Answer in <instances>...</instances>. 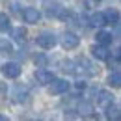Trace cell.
<instances>
[{"mask_svg":"<svg viewBox=\"0 0 121 121\" xmlns=\"http://www.w3.org/2000/svg\"><path fill=\"white\" fill-rule=\"evenodd\" d=\"M104 19H106V24L117 26V22H119V13H117L116 9H108V11L104 13Z\"/></svg>","mask_w":121,"mask_h":121,"instance_id":"obj_11","label":"cell"},{"mask_svg":"<svg viewBox=\"0 0 121 121\" xmlns=\"http://www.w3.org/2000/svg\"><path fill=\"white\" fill-rule=\"evenodd\" d=\"M78 43H80V37H78L76 34H71V32H65L63 37H61V47H63L65 50H73V48H76Z\"/></svg>","mask_w":121,"mask_h":121,"instance_id":"obj_1","label":"cell"},{"mask_svg":"<svg viewBox=\"0 0 121 121\" xmlns=\"http://www.w3.org/2000/svg\"><path fill=\"white\" fill-rule=\"evenodd\" d=\"M45 9H47V13L50 17H60L61 15V11H63V8H61V4L60 2H54V0H45Z\"/></svg>","mask_w":121,"mask_h":121,"instance_id":"obj_4","label":"cell"},{"mask_svg":"<svg viewBox=\"0 0 121 121\" xmlns=\"http://www.w3.org/2000/svg\"><path fill=\"white\" fill-rule=\"evenodd\" d=\"M78 112H80V116H91V112H93V104L91 103H80L78 106Z\"/></svg>","mask_w":121,"mask_h":121,"instance_id":"obj_16","label":"cell"},{"mask_svg":"<svg viewBox=\"0 0 121 121\" xmlns=\"http://www.w3.org/2000/svg\"><path fill=\"white\" fill-rule=\"evenodd\" d=\"M2 73L6 78H17V76L21 75V65L15 63V61H11V63H6L4 67H2Z\"/></svg>","mask_w":121,"mask_h":121,"instance_id":"obj_3","label":"cell"},{"mask_svg":"<svg viewBox=\"0 0 121 121\" xmlns=\"http://www.w3.org/2000/svg\"><path fill=\"white\" fill-rule=\"evenodd\" d=\"M112 39H114V37H112L110 32H104V30L97 32V43H99V45H110Z\"/></svg>","mask_w":121,"mask_h":121,"instance_id":"obj_10","label":"cell"},{"mask_svg":"<svg viewBox=\"0 0 121 121\" xmlns=\"http://www.w3.org/2000/svg\"><path fill=\"white\" fill-rule=\"evenodd\" d=\"M97 103H99L101 106L110 104V103H112V93H110V91H106V90L97 91Z\"/></svg>","mask_w":121,"mask_h":121,"instance_id":"obj_9","label":"cell"},{"mask_svg":"<svg viewBox=\"0 0 121 121\" xmlns=\"http://www.w3.org/2000/svg\"><path fill=\"white\" fill-rule=\"evenodd\" d=\"M117 116H119V106L114 103L106 104V117L108 119H117Z\"/></svg>","mask_w":121,"mask_h":121,"instance_id":"obj_12","label":"cell"},{"mask_svg":"<svg viewBox=\"0 0 121 121\" xmlns=\"http://www.w3.org/2000/svg\"><path fill=\"white\" fill-rule=\"evenodd\" d=\"M69 90V82L67 80H61V78H52V82H50V93H54V95H58V93H63V91Z\"/></svg>","mask_w":121,"mask_h":121,"instance_id":"obj_5","label":"cell"},{"mask_svg":"<svg viewBox=\"0 0 121 121\" xmlns=\"http://www.w3.org/2000/svg\"><path fill=\"white\" fill-rule=\"evenodd\" d=\"M26 90H21V88H17L15 90V99L19 101V103H22V101H26Z\"/></svg>","mask_w":121,"mask_h":121,"instance_id":"obj_19","label":"cell"},{"mask_svg":"<svg viewBox=\"0 0 121 121\" xmlns=\"http://www.w3.org/2000/svg\"><path fill=\"white\" fill-rule=\"evenodd\" d=\"M108 84H110L112 88H119V86H121V75H119V71H114L112 75L108 76Z\"/></svg>","mask_w":121,"mask_h":121,"instance_id":"obj_14","label":"cell"},{"mask_svg":"<svg viewBox=\"0 0 121 121\" xmlns=\"http://www.w3.org/2000/svg\"><path fill=\"white\" fill-rule=\"evenodd\" d=\"M8 119V117H6V116H2V114H0V121H6Z\"/></svg>","mask_w":121,"mask_h":121,"instance_id":"obj_20","label":"cell"},{"mask_svg":"<svg viewBox=\"0 0 121 121\" xmlns=\"http://www.w3.org/2000/svg\"><path fill=\"white\" fill-rule=\"evenodd\" d=\"M9 19H8V15L6 13H0V32H8L9 30Z\"/></svg>","mask_w":121,"mask_h":121,"instance_id":"obj_17","label":"cell"},{"mask_svg":"<svg viewBox=\"0 0 121 121\" xmlns=\"http://www.w3.org/2000/svg\"><path fill=\"white\" fill-rule=\"evenodd\" d=\"M91 52H93V56H95L97 60H108V56H110L106 45H95L91 48Z\"/></svg>","mask_w":121,"mask_h":121,"instance_id":"obj_8","label":"cell"},{"mask_svg":"<svg viewBox=\"0 0 121 121\" xmlns=\"http://www.w3.org/2000/svg\"><path fill=\"white\" fill-rule=\"evenodd\" d=\"M52 78H54V73H50V71H47V69H37L35 71V80L39 82V84H50L52 82Z\"/></svg>","mask_w":121,"mask_h":121,"instance_id":"obj_7","label":"cell"},{"mask_svg":"<svg viewBox=\"0 0 121 121\" xmlns=\"http://www.w3.org/2000/svg\"><path fill=\"white\" fill-rule=\"evenodd\" d=\"M37 45L41 47V48H52V47L56 45V35L54 34H50V32H43L41 35H37Z\"/></svg>","mask_w":121,"mask_h":121,"instance_id":"obj_2","label":"cell"},{"mask_svg":"<svg viewBox=\"0 0 121 121\" xmlns=\"http://www.w3.org/2000/svg\"><path fill=\"white\" fill-rule=\"evenodd\" d=\"M90 24L91 26H104L106 24V19H104V13H95V15H91L90 19Z\"/></svg>","mask_w":121,"mask_h":121,"instance_id":"obj_13","label":"cell"},{"mask_svg":"<svg viewBox=\"0 0 121 121\" xmlns=\"http://www.w3.org/2000/svg\"><path fill=\"white\" fill-rule=\"evenodd\" d=\"M13 37H15V41H19V43H24V39H26V28H22V26L13 28Z\"/></svg>","mask_w":121,"mask_h":121,"instance_id":"obj_15","label":"cell"},{"mask_svg":"<svg viewBox=\"0 0 121 121\" xmlns=\"http://www.w3.org/2000/svg\"><path fill=\"white\" fill-rule=\"evenodd\" d=\"M0 52H13V47H11V43L8 41V39H2L0 37Z\"/></svg>","mask_w":121,"mask_h":121,"instance_id":"obj_18","label":"cell"},{"mask_svg":"<svg viewBox=\"0 0 121 121\" xmlns=\"http://www.w3.org/2000/svg\"><path fill=\"white\" fill-rule=\"evenodd\" d=\"M22 19H24L26 22H30V24H35V22L41 19V13H39L35 8H24V11H22Z\"/></svg>","mask_w":121,"mask_h":121,"instance_id":"obj_6","label":"cell"}]
</instances>
